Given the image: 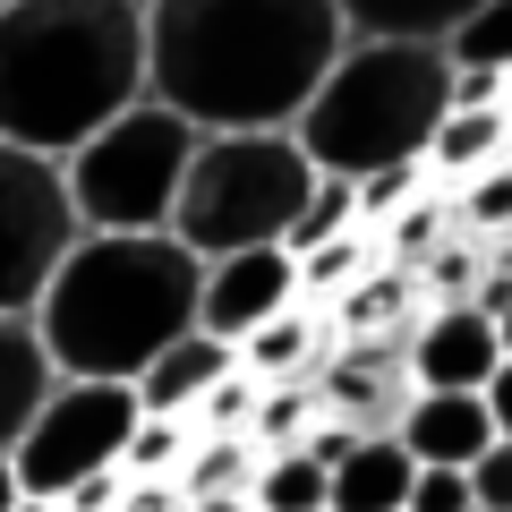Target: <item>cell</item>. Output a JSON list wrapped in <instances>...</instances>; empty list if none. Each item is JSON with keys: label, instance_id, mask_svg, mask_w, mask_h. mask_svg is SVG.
<instances>
[{"label": "cell", "instance_id": "1", "mask_svg": "<svg viewBox=\"0 0 512 512\" xmlns=\"http://www.w3.org/2000/svg\"><path fill=\"white\" fill-rule=\"evenodd\" d=\"M342 43L333 0H146V94L188 128H291Z\"/></svg>", "mask_w": 512, "mask_h": 512}, {"label": "cell", "instance_id": "2", "mask_svg": "<svg viewBox=\"0 0 512 512\" xmlns=\"http://www.w3.org/2000/svg\"><path fill=\"white\" fill-rule=\"evenodd\" d=\"M146 103V0H9L0 9V137L35 154L86 146Z\"/></svg>", "mask_w": 512, "mask_h": 512}, {"label": "cell", "instance_id": "3", "mask_svg": "<svg viewBox=\"0 0 512 512\" xmlns=\"http://www.w3.org/2000/svg\"><path fill=\"white\" fill-rule=\"evenodd\" d=\"M205 256L171 231H86L35 299V333L60 376H120L137 384L154 350L197 333Z\"/></svg>", "mask_w": 512, "mask_h": 512}, {"label": "cell", "instance_id": "4", "mask_svg": "<svg viewBox=\"0 0 512 512\" xmlns=\"http://www.w3.org/2000/svg\"><path fill=\"white\" fill-rule=\"evenodd\" d=\"M444 111H453V60H444V43L350 35L342 60L316 77L308 111L291 120V137L316 171L367 180L384 163H427V137H436Z\"/></svg>", "mask_w": 512, "mask_h": 512}, {"label": "cell", "instance_id": "5", "mask_svg": "<svg viewBox=\"0 0 512 512\" xmlns=\"http://www.w3.org/2000/svg\"><path fill=\"white\" fill-rule=\"evenodd\" d=\"M308 188H316V163L299 154L291 128H197L180 205H171V239L197 256L274 248V239H291Z\"/></svg>", "mask_w": 512, "mask_h": 512}, {"label": "cell", "instance_id": "6", "mask_svg": "<svg viewBox=\"0 0 512 512\" xmlns=\"http://www.w3.org/2000/svg\"><path fill=\"white\" fill-rule=\"evenodd\" d=\"M188 154H197V128L146 94L120 120H103L86 146L60 154V180H69V205L86 231H171Z\"/></svg>", "mask_w": 512, "mask_h": 512}, {"label": "cell", "instance_id": "7", "mask_svg": "<svg viewBox=\"0 0 512 512\" xmlns=\"http://www.w3.org/2000/svg\"><path fill=\"white\" fill-rule=\"evenodd\" d=\"M137 419H146L137 384H120V376H60L52 393H43V410L26 419V436L9 444L18 495L60 504L77 478L120 470V453H128V436H137Z\"/></svg>", "mask_w": 512, "mask_h": 512}, {"label": "cell", "instance_id": "8", "mask_svg": "<svg viewBox=\"0 0 512 512\" xmlns=\"http://www.w3.org/2000/svg\"><path fill=\"white\" fill-rule=\"evenodd\" d=\"M86 239L60 180V154L9 146L0 137V316H35L43 282L60 274V256Z\"/></svg>", "mask_w": 512, "mask_h": 512}, {"label": "cell", "instance_id": "9", "mask_svg": "<svg viewBox=\"0 0 512 512\" xmlns=\"http://www.w3.org/2000/svg\"><path fill=\"white\" fill-rule=\"evenodd\" d=\"M282 308H299V256L282 248H231V256H205L197 274V333L214 342H248L256 325H274Z\"/></svg>", "mask_w": 512, "mask_h": 512}, {"label": "cell", "instance_id": "10", "mask_svg": "<svg viewBox=\"0 0 512 512\" xmlns=\"http://www.w3.org/2000/svg\"><path fill=\"white\" fill-rule=\"evenodd\" d=\"M402 359H410V384L419 393H487L504 342H495L487 308H470V299H427L410 316V333H402Z\"/></svg>", "mask_w": 512, "mask_h": 512}, {"label": "cell", "instance_id": "11", "mask_svg": "<svg viewBox=\"0 0 512 512\" xmlns=\"http://www.w3.org/2000/svg\"><path fill=\"white\" fill-rule=\"evenodd\" d=\"M393 436L410 444L419 470H470L495 444V419H487V393H410Z\"/></svg>", "mask_w": 512, "mask_h": 512}, {"label": "cell", "instance_id": "12", "mask_svg": "<svg viewBox=\"0 0 512 512\" xmlns=\"http://www.w3.org/2000/svg\"><path fill=\"white\" fill-rule=\"evenodd\" d=\"M410 478H419L410 444L393 436V427H367V436L333 461L325 512H402V504H410Z\"/></svg>", "mask_w": 512, "mask_h": 512}, {"label": "cell", "instance_id": "13", "mask_svg": "<svg viewBox=\"0 0 512 512\" xmlns=\"http://www.w3.org/2000/svg\"><path fill=\"white\" fill-rule=\"evenodd\" d=\"M52 384H60V367H52V350H43L35 316H0V461L26 436V419L43 410Z\"/></svg>", "mask_w": 512, "mask_h": 512}, {"label": "cell", "instance_id": "14", "mask_svg": "<svg viewBox=\"0 0 512 512\" xmlns=\"http://www.w3.org/2000/svg\"><path fill=\"white\" fill-rule=\"evenodd\" d=\"M231 367H239V350H231V342H214V333H180V342L154 350V367L137 376V402L163 410V419H188V410L205 402V384L231 376Z\"/></svg>", "mask_w": 512, "mask_h": 512}, {"label": "cell", "instance_id": "15", "mask_svg": "<svg viewBox=\"0 0 512 512\" xmlns=\"http://www.w3.org/2000/svg\"><path fill=\"white\" fill-rule=\"evenodd\" d=\"M239 367H248L256 384H291V376H316L325 367V316L299 299V308H282L274 325H256L248 342H239Z\"/></svg>", "mask_w": 512, "mask_h": 512}, {"label": "cell", "instance_id": "16", "mask_svg": "<svg viewBox=\"0 0 512 512\" xmlns=\"http://www.w3.org/2000/svg\"><path fill=\"white\" fill-rule=\"evenodd\" d=\"M504 154H512V111H444L436 137H427V180L461 188L470 171L504 163Z\"/></svg>", "mask_w": 512, "mask_h": 512}, {"label": "cell", "instance_id": "17", "mask_svg": "<svg viewBox=\"0 0 512 512\" xmlns=\"http://www.w3.org/2000/svg\"><path fill=\"white\" fill-rule=\"evenodd\" d=\"M350 35H393V43H444L478 0H333Z\"/></svg>", "mask_w": 512, "mask_h": 512}, {"label": "cell", "instance_id": "18", "mask_svg": "<svg viewBox=\"0 0 512 512\" xmlns=\"http://www.w3.org/2000/svg\"><path fill=\"white\" fill-rule=\"evenodd\" d=\"M325 487H333V470L308 453V444H282V453H265L256 461V478H248V504L256 512H325Z\"/></svg>", "mask_w": 512, "mask_h": 512}, {"label": "cell", "instance_id": "19", "mask_svg": "<svg viewBox=\"0 0 512 512\" xmlns=\"http://www.w3.org/2000/svg\"><path fill=\"white\" fill-rule=\"evenodd\" d=\"M316 376H291V384H265L256 393V419H248V444L256 453H282V444H308V427H316Z\"/></svg>", "mask_w": 512, "mask_h": 512}, {"label": "cell", "instance_id": "20", "mask_svg": "<svg viewBox=\"0 0 512 512\" xmlns=\"http://www.w3.org/2000/svg\"><path fill=\"white\" fill-rule=\"evenodd\" d=\"M256 461L265 453H256L248 436H197L188 461H180V495H248Z\"/></svg>", "mask_w": 512, "mask_h": 512}, {"label": "cell", "instance_id": "21", "mask_svg": "<svg viewBox=\"0 0 512 512\" xmlns=\"http://www.w3.org/2000/svg\"><path fill=\"white\" fill-rule=\"evenodd\" d=\"M342 231H359V180L316 171V188H308V205H299V222H291V239H282V248L308 256V248H325V239H342Z\"/></svg>", "mask_w": 512, "mask_h": 512}, {"label": "cell", "instance_id": "22", "mask_svg": "<svg viewBox=\"0 0 512 512\" xmlns=\"http://www.w3.org/2000/svg\"><path fill=\"white\" fill-rule=\"evenodd\" d=\"M444 60L453 69H504L512 77V0H478L470 18L444 35Z\"/></svg>", "mask_w": 512, "mask_h": 512}, {"label": "cell", "instance_id": "23", "mask_svg": "<svg viewBox=\"0 0 512 512\" xmlns=\"http://www.w3.org/2000/svg\"><path fill=\"white\" fill-rule=\"evenodd\" d=\"M188 444H197V427H188V419L146 410V419H137V436H128V453H120V470H128V478H180Z\"/></svg>", "mask_w": 512, "mask_h": 512}, {"label": "cell", "instance_id": "24", "mask_svg": "<svg viewBox=\"0 0 512 512\" xmlns=\"http://www.w3.org/2000/svg\"><path fill=\"white\" fill-rule=\"evenodd\" d=\"M256 393H265V384H256L248 367H231V376H214V384H205V402L188 410V427H197V436H248Z\"/></svg>", "mask_w": 512, "mask_h": 512}, {"label": "cell", "instance_id": "25", "mask_svg": "<svg viewBox=\"0 0 512 512\" xmlns=\"http://www.w3.org/2000/svg\"><path fill=\"white\" fill-rule=\"evenodd\" d=\"M410 197H427V163H384L359 180V231H384Z\"/></svg>", "mask_w": 512, "mask_h": 512}, {"label": "cell", "instance_id": "26", "mask_svg": "<svg viewBox=\"0 0 512 512\" xmlns=\"http://www.w3.org/2000/svg\"><path fill=\"white\" fill-rule=\"evenodd\" d=\"M478 274H487V248L478 239H444V248H427V299H470L478 291Z\"/></svg>", "mask_w": 512, "mask_h": 512}, {"label": "cell", "instance_id": "27", "mask_svg": "<svg viewBox=\"0 0 512 512\" xmlns=\"http://www.w3.org/2000/svg\"><path fill=\"white\" fill-rule=\"evenodd\" d=\"M402 512H478L470 470H419V478H410V504H402Z\"/></svg>", "mask_w": 512, "mask_h": 512}, {"label": "cell", "instance_id": "28", "mask_svg": "<svg viewBox=\"0 0 512 512\" xmlns=\"http://www.w3.org/2000/svg\"><path fill=\"white\" fill-rule=\"evenodd\" d=\"M470 495H478V512H512V436H495L470 461Z\"/></svg>", "mask_w": 512, "mask_h": 512}, {"label": "cell", "instance_id": "29", "mask_svg": "<svg viewBox=\"0 0 512 512\" xmlns=\"http://www.w3.org/2000/svg\"><path fill=\"white\" fill-rule=\"evenodd\" d=\"M453 111H512L504 69H453Z\"/></svg>", "mask_w": 512, "mask_h": 512}, {"label": "cell", "instance_id": "30", "mask_svg": "<svg viewBox=\"0 0 512 512\" xmlns=\"http://www.w3.org/2000/svg\"><path fill=\"white\" fill-rule=\"evenodd\" d=\"M111 512H188V495H180V478H128Z\"/></svg>", "mask_w": 512, "mask_h": 512}, {"label": "cell", "instance_id": "31", "mask_svg": "<svg viewBox=\"0 0 512 512\" xmlns=\"http://www.w3.org/2000/svg\"><path fill=\"white\" fill-rule=\"evenodd\" d=\"M487 419H495V436H512V359H495V376H487Z\"/></svg>", "mask_w": 512, "mask_h": 512}, {"label": "cell", "instance_id": "32", "mask_svg": "<svg viewBox=\"0 0 512 512\" xmlns=\"http://www.w3.org/2000/svg\"><path fill=\"white\" fill-rule=\"evenodd\" d=\"M188 512H256L248 495H188Z\"/></svg>", "mask_w": 512, "mask_h": 512}, {"label": "cell", "instance_id": "33", "mask_svg": "<svg viewBox=\"0 0 512 512\" xmlns=\"http://www.w3.org/2000/svg\"><path fill=\"white\" fill-rule=\"evenodd\" d=\"M495 342H504V359H512V299L495 308Z\"/></svg>", "mask_w": 512, "mask_h": 512}, {"label": "cell", "instance_id": "34", "mask_svg": "<svg viewBox=\"0 0 512 512\" xmlns=\"http://www.w3.org/2000/svg\"><path fill=\"white\" fill-rule=\"evenodd\" d=\"M18 504V470H9V461H0V512Z\"/></svg>", "mask_w": 512, "mask_h": 512}, {"label": "cell", "instance_id": "35", "mask_svg": "<svg viewBox=\"0 0 512 512\" xmlns=\"http://www.w3.org/2000/svg\"><path fill=\"white\" fill-rule=\"evenodd\" d=\"M9 512H60V504H43V495H18V504H9Z\"/></svg>", "mask_w": 512, "mask_h": 512}, {"label": "cell", "instance_id": "36", "mask_svg": "<svg viewBox=\"0 0 512 512\" xmlns=\"http://www.w3.org/2000/svg\"><path fill=\"white\" fill-rule=\"evenodd\" d=\"M495 265H512V239H495Z\"/></svg>", "mask_w": 512, "mask_h": 512}, {"label": "cell", "instance_id": "37", "mask_svg": "<svg viewBox=\"0 0 512 512\" xmlns=\"http://www.w3.org/2000/svg\"><path fill=\"white\" fill-rule=\"evenodd\" d=\"M0 9H9V0H0Z\"/></svg>", "mask_w": 512, "mask_h": 512}]
</instances>
